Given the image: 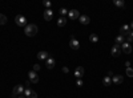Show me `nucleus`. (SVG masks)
<instances>
[{"mask_svg": "<svg viewBox=\"0 0 133 98\" xmlns=\"http://www.w3.org/2000/svg\"><path fill=\"white\" fill-rule=\"evenodd\" d=\"M36 33H37V25H35V24H27V27H25V34H27V36L32 37Z\"/></svg>", "mask_w": 133, "mask_h": 98, "instance_id": "f257e3e1", "label": "nucleus"}, {"mask_svg": "<svg viewBox=\"0 0 133 98\" xmlns=\"http://www.w3.org/2000/svg\"><path fill=\"white\" fill-rule=\"evenodd\" d=\"M24 90H25L24 85H16L12 90V98H17L19 95L24 94Z\"/></svg>", "mask_w": 133, "mask_h": 98, "instance_id": "f03ea898", "label": "nucleus"}, {"mask_svg": "<svg viewBox=\"0 0 133 98\" xmlns=\"http://www.w3.org/2000/svg\"><path fill=\"white\" fill-rule=\"evenodd\" d=\"M15 21H16V24L19 27H27V19L23 15H17L15 17Z\"/></svg>", "mask_w": 133, "mask_h": 98, "instance_id": "7ed1b4c3", "label": "nucleus"}, {"mask_svg": "<svg viewBox=\"0 0 133 98\" xmlns=\"http://www.w3.org/2000/svg\"><path fill=\"white\" fill-rule=\"evenodd\" d=\"M28 80L31 81V84H37L39 82V76L36 74V72H29L28 73Z\"/></svg>", "mask_w": 133, "mask_h": 98, "instance_id": "20e7f679", "label": "nucleus"}, {"mask_svg": "<svg viewBox=\"0 0 133 98\" xmlns=\"http://www.w3.org/2000/svg\"><path fill=\"white\" fill-rule=\"evenodd\" d=\"M68 17L71 20H76V19H79V17H80V12L77 9H71L68 12Z\"/></svg>", "mask_w": 133, "mask_h": 98, "instance_id": "39448f33", "label": "nucleus"}, {"mask_svg": "<svg viewBox=\"0 0 133 98\" xmlns=\"http://www.w3.org/2000/svg\"><path fill=\"white\" fill-rule=\"evenodd\" d=\"M111 52H112V56L113 57H119L120 53H121V47H120V45H117V44H114L112 47V49H111Z\"/></svg>", "mask_w": 133, "mask_h": 98, "instance_id": "423d86ee", "label": "nucleus"}, {"mask_svg": "<svg viewBox=\"0 0 133 98\" xmlns=\"http://www.w3.org/2000/svg\"><path fill=\"white\" fill-rule=\"evenodd\" d=\"M121 50H123L124 53H126V54H130V53H132V47H130V44H129V43H124L123 45H121Z\"/></svg>", "mask_w": 133, "mask_h": 98, "instance_id": "0eeeda50", "label": "nucleus"}, {"mask_svg": "<svg viewBox=\"0 0 133 98\" xmlns=\"http://www.w3.org/2000/svg\"><path fill=\"white\" fill-rule=\"evenodd\" d=\"M129 32H130V28H129L128 24L121 25V28H120V34H121V36H125V34H128Z\"/></svg>", "mask_w": 133, "mask_h": 98, "instance_id": "6e6552de", "label": "nucleus"}, {"mask_svg": "<svg viewBox=\"0 0 133 98\" xmlns=\"http://www.w3.org/2000/svg\"><path fill=\"white\" fill-rule=\"evenodd\" d=\"M52 17H53V11H52L51 8L49 9H45L44 11V19L47 21H49V20H52Z\"/></svg>", "mask_w": 133, "mask_h": 98, "instance_id": "1a4fd4ad", "label": "nucleus"}, {"mask_svg": "<svg viewBox=\"0 0 133 98\" xmlns=\"http://www.w3.org/2000/svg\"><path fill=\"white\" fill-rule=\"evenodd\" d=\"M123 81H124V77H123V76H120V74H114L113 78H112V82H113V84H116V85H120Z\"/></svg>", "mask_w": 133, "mask_h": 98, "instance_id": "9d476101", "label": "nucleus"}, {"mask_svg": "<svg viewBox=\"0 0 133 98\" xmlns=\"http://www.w3.org/2000/svg\"><path fill=\"white\" fill-rule=\"evenodd\" d=\"M45 66L48 69H53L55 68V58L53 57H48L47 61H45Z\"/></svg>", "mask_w": 133, "mask_h": 98, "instance_id": "9b49d317", "label": "nucleus"}, {"mask_svg": "<svg viewBox=\"0 0 133 98\" xmlns=\"http://www.w3.org/2000/svg\"><path fill=\"white\" fill-rule=\"evenodd\" d=\"M48 57H49V54L47 53V52H44V50H41V52H39V53H37V58L40 61H47Z\"/></svg>", "mask_w": 133, "mask_h": 98, "instance_id": "f8f14e48", "label": "nucleus"}, {"mask_svg": "<svg viewBox=\"0 0 133 98\" xmlns=\"http://www.w3.org/2000/svg\"><path fill=\"white\" fill-rule=\"evenodd\" d=\"M75 76H76V78H81L84 76V68L83 66H77L76 70H75Z\"/></svg>", "mask_w": 133, "mask_h": 98, "instance_id": "ddd939ff", "label": "nucleus"}, {"mask_svg": "<svg viewBox=\"0 0 133 98\" xmlns=\"http://www.w3.org/2000/svg\"><path fill=\"white\" fill-rule=\"evenodd\" d=\"M79 21L81 23V24H84V25H86V24H89V21H91V19L86 15H80V17H79Z\"/></svg>", "mask_w": 133, "mask_h": 98, "instance_id": "4468645a", "label": "nucleus"}, {"mask_svg": "<svg viewBox=\"0 0 133 98\" xmlns=\"http://www.w3.org/2000/svg\"><path fill=\"white\" fill-rule=\"evenodd\" d=\"M69 47H71L73 50H77L80 48V43L77 41L76 38H73V40H71V43H69Z\"/></svg>", "mask_w": 133, "mask_h": 98, "instance_id": "2eb2a0df", "label": "nucleus"}, {"mask_svg": "<svg viewBox=\"0 0 133 98\" xmlns=\"http://www.w3.org/2000/svg\"><path fill=\"white\" fill-rule=\"evenodd\" d=\"M67 24V17H59V20H57V25L59 27H64Z\"/></svg>", "mask_w": 133, "mask_h": 98, "instance_id": "dca6fc26", "label": "nucleus"}, {"mask_svg": "<svg viewBox=\"0 0 133 98\" xmlns=\"http://www.w3.org/2000/svg\"><path fill=\"white\" fill-rule=\"evenodd\" d=\"M114 43H116L117 45H123L124 43H125V38H124V36H121V34H119V36L116 37V40H114Z\"/></svg>", "mask_w": 133, "mask_h": 98, "instance_id": "f3484780", "label": "nucleus"}, {"mask_svg": "<svg viewBox=\"0 0 133 98\" xmlns=\"http://www.w3.org/2000/svg\"><path fill=\"white\" fill-rule=\"evenodd\" d=\"M102 84L105 85V86H109L112 84V78L109 77V76H107V77H104V80H102Z\"/></svg>", "mask_w": 133, "mask_h": 98, "instance_id": "a211bd4d", "label": "nucleus"}, {"mask_svg": "<svg viewBox=\"0 0 133 98\" xmlns=\"http://www.w3.org/2000/svg\"><path fill=\"white\" fill-rule=\"evenodd\" d=\"M89 40H91V43H97V41H99V36L95 34V33H92L89 36Z\"/></svg>", "mask_w": 133, "mask_h": 98, "instance_id": "6ab92c4d", "label": "nucleus"}, {"mask_svg": "<svg viewBox=\"0 0 133 98\" xmlns=\"http://www.w3.org/2000/svg\"><path fill=\"white\" fill-rule=\"evenodd\" d=\"M114 5H116V7H124V5H125V3H124V0H114Z\"/></svg>", "mask_w": 133, "mask_h": 98, "instance_id": "aec40b11", "label": "nucleus"}, {"mask_svg": "<svg viewBox=\"0 0 133 98\" xmlns=\"http://www.w3.org/2000/svg\"><path fill=\"white\" fill-rule=\"evenodd\" d=\"M32 91H33V90L31 89V86H29V88H25V90H24V97H25V98H28V97L31 95Z\"/></svg>", "mask_w": 133, "mask_h": 98, "instance_id": "412c9836", "label": "nucleus"}, {"mask_svg": "<svg viewBox=\"0 0 133 98\" xmlns=\"http://www.w3.org/2000/svg\"><path fill=\"white\" fill-rule=\"evenodd\" d=\"M5 23H7V16L0 13V25H4Z\"/></svg>", "mask_w": 133, "mask_h": 98, "instance_id": "4be33fe9", "label": "nucleus"}, {"mask_svg": "<svg viewBox=\"0 0 133 98\" xmlns=\"http://www.w3.org/2000/svg\"><path fill=\"white\" fill-rule=\"evenodd\" d=\"M59 12H60L61 17H65V16L68 15V12H69V11H67L65 8H60V11H59Z\"/></svg>", "mask_w": 133, "mask_h": 98, "instance_id": "5701e85b", "label": "nucleus"}, {"mask_svg": "<svg viewBox=\"0 0 133 98\" xmlns=\"http://www.w3.org/2000/svg\"><path fill=\"white\" fill-rule=\"evenodd\" d=\"M132 41H133V32H129V33H128V37H126V41H125V43H129V44H130Z\"/></svg>", "mask_w": 133, "mask_h": 98, "instance_id": "b1692460", "label": "nucleus"}, {"mask_svg": "<svg viewBox=\"0 0 133 98\" xmlns=\"http://www.w3.org/2000/svg\"><path fill=\"white\" fill-rule=\"evenodd\" d=\"M126 74H128L129 77H133V69L132 68H126Z\"/></svg>", "mask_w": 133, "mask_h": 98, "instance_id": "393cba45", "label": "nucleus"}, {"mask_svg": "<svg viewBox=\"0 0 133 98\" xmlns=\"http://www.w3.org/2000/svg\"><path fill=\"white\" fill-rule=\"evenodd\" d=\"M76 85H77V88H81V86L84 85V84H83V80H81V78H77V81H76Z\"/></svg>", "mask_w": 133, "mask_h": 98, "instance_id": "a878e982", "label": "nucleus"}, {"mask_svg": "<svg viewBox=\"0 0 133 98\" xmlns=\"http://www.w3.org/2000/svg\"><path fill=\"white\" fill-rule=\"evenodd\" d=\"M43 4H44V7H47V9H49V7H51V2H48V0H44Z\"/></svg>", "mask_w": 133, "mask_h": 98, "instance_id": "bb28decb", "label": "nucleus"}, {"mask_svg": "<svg viewBox=\"0 0 133 98\" xmlns=\"http://www.w3.org/2000/svg\"><path fill=\"white\" fill-rule=\"evenodd\" d=\"M40 70V65L39 64H35L33 65V72H39Z\"/></svg>", "mask_w": 133, "mask_h": 98, "instance_id": "cd10ccee", "label": "nucleus"}, {"mask_svg": "<svg viewBox=\"0 0 133 98\" xmlns=\"http://www.w3.org/2000/svg\"><path fill=\"white\" fill-rule=\"evenodd\" d=\"M28 98H37V93H36V91H32L31 95L28 97Z\"/></svg>", "mask_w": 133, "mask_h": 98, "instance_id": "c85d7f7f", "label": "nucleus"}, {"mask_svg": "<svg viewBox=\"0 0 133 98\" xmlns=\"http://www.w3.org/2000/svg\"><path fill=\"white\" fill-rule=\"evenodd\" d=\"M63 72H64V73H68V72H69V69H68L67 66H64V68H63Z\"/></svg>", "mask_w": 133, "mask_h": 98, "instance_id": "c756f323", "label": "nucleus"}, {"mask_svg": "<svg viewBox=\"0 0 133 98\" xmlns=\"http://www.w3.org/2000/svg\"><path fill=\"white\" fill-rule=\"evenodd\" d=\"M125 65H126V68H130V62H129V61H126V62H125Z\"/></svg>", "mask_w": 133, "mask_h": 98, "instance_id": "7c9ffc66", "label": "nucleus"}, {"mask_svg": "<svg viewBox=\"0 0 133 98\" xmlns=\"http://www.w3.org/2000/svg\"><path fill=\"white\" fill-rule=\"evenodd\" d=\"M108 76H109V77H112V76H113V72H112V70H109V72H108Z\"/></svg>", "mask_w": 133, "mask_h": 98, "instance_id": "2f4dec72", "label": "nucleus"}, {"mask_svg": "<svg viewBox=\"0 0 133 98\" xmlns=\"http://www.w3.org/2000/svg\"><path fill=\"white\" fill-rule=\"evenodd\" d=\"M129 28H130V29H133V21L130 23V25H129Z\"/></svg>", "mask_w": 133, "mask_h": 98, "instance_id": "473e14b6", "label": "nucleus"}, {"mask_svg": "<svg viewBox=\"0 0 133 98\" xmlns=\"http://www.w3.org/2000/svg\"><path fill=\"white\" fill-rule=\"evenodd\" d=\"M17 98H25L24 95H19V97H17Z\"/></svg>", "mask_w": 133, "mask_h": 98, "instance_id": "72a5a7b5", "label": "nucleus"}]
</instances>
